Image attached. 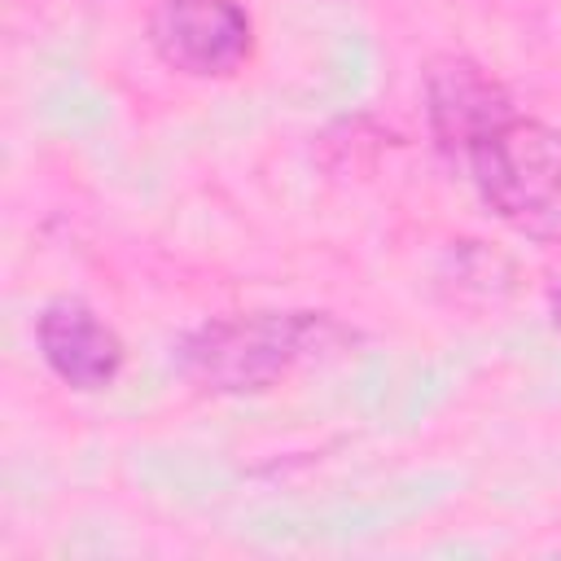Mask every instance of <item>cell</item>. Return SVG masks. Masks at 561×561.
<instances>
[{
  "instance_id": "cell-1",
  "label": "cell",
  "mask_w": 561,
  "mask_h": 561,
  "mask_svg": "<svg viewBox=\"0 0 561 561\" xmlns=\"http://www.w3.org/2000/svg\"><path fill=\"white\" fill-rule=\"evenodd\" d=\"M447 153L469 167V180L486 210L513 232L557 245L561 241V131L526 118L500 96L473 127H465Z\"/></svg>"
},
{
  "instance_id": "cell-2",
  "label": "cell",
  "mask_w": 561,
  "mask_h": 561,
  "mask_svg": "<svg viewBox=\"0 0 561 561\" xmlns=\"http://www.w3.org/2000/svg\"><path fill=\"white\" fill-rule=\"evenodd\" d=\"M324 333H337L324 316H245L206 324L188 355L219 390H263Z\"/></svg>"
},
{
  "instance_id": "cell-3",
  "label": "cell",
  "mask_w": 561,
  "mask_h": 561,
  "mask_svg": "<svg viewBox=\"0 0 561 561\" xmlns=\"http://www.w3.org/2000/svg\"><path fill=\"white\" fill-rule=\"evenodd\" d=\"M149 44L171 70L219 79L250 57L254 26L237 0H158L149 18Z\"/></svg>"
},
{
  "instance_id": "cell-4",
  "label": "cell",
  "mask_w": 561,
  "mask_h": 561,
  "mask_svg": "<svg viewBox=\"0 0 561 561\" xmlns=\"http://www.w3.org/2000/svg\"><path fill=\"white\" fill-rule=\"evenodd\" d=\"M35 342L70 390H105L123 368L118 333L79 298H53L35 320Z\"/></svg>"
},
{
  "instance_id": "cell-5",
  "label": "cell",
  "mask_w": 561,
  "mask_h": 561,
  "mask_svg": "<svg viewBox=\"0 0 561 561\" xmlns=\"http://www.w3.org/2000/svg\"><path fill=\"white\" fill-rule=\"evenodd\" d=\"M552 316H557V329H561V285H557V294H552Z\"/></svg>"
}]
</instances>
